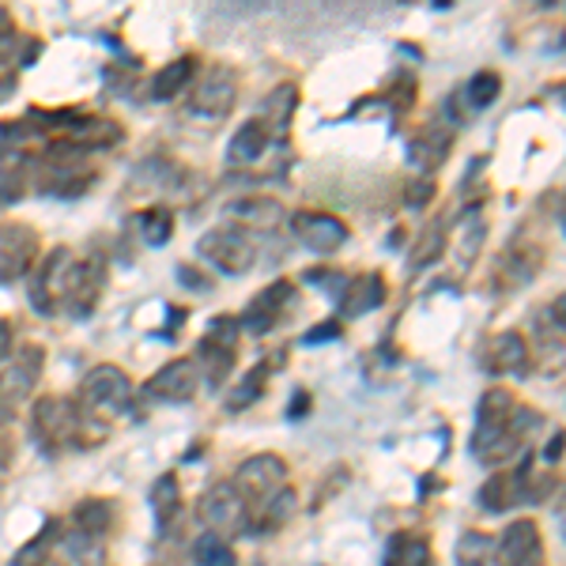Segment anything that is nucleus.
Segmentation results:
<instances>
[{
  "label": "nucleus",
  "instance_id": "nucleus-1",
  "mask_svg": "<svg viewBox=\"0 0 566 566\" xmlns=\"http://www.w3.org/2000/svg\"><path fill=\"white\" fill-rule=\"evenodd\" d=\"M533 423H541V416L517 408V400L506 389H488L480 400L476 431H472V458L483 464H502L525 450V438L533 434Z\"/></svg>",
  "mask_w": 566,
  "mask_h": 566
},
{
  "label": "nucleus",
  "instance_id": "nucleus-2",
  "mask_svg": "<svg viewBox=\"0 0 566 566\" xmlns=\"http://www.w3.org/2000/svg\"><path fill=\"white\" fill-rule=\"evenodd\" d=\"M31 438L42 453L57 458L65 450H80V446H95L106 438V423L80 408V400L69 397H42L31 412Z\"/></svg>",
  "mask_w": 566,
  "mask_h": 566
},
{
  "label": "nucleus",
  "instance_id": "nucleus-3",
  "mask_svg": "<svg viewBox=\"0 0 566 566\" xmlns=\"http://www.w3.org/2000/svg\"><path fill=\"white\" fill-rule=\"evenodd\" d=\"M197 250H200V258L212 264L216 272H223V276H242V272H250L253 264H258V242H253L250 231H242V227H234V223L208 231L205 239L197 242Z\"/></svg>",
  "mask_w": 566,
  "mask_h": 566
},
{
  "label": "nucleus",
  "instance_id": "nucleus-4",
  "mask_svg": "<svg viewBox=\"0 0 566 566\" xmlns=\"http://www.w3.org/2000/svg\"><path fill=\"white\" fill-rule=\"evenodd\" d=\"M231 488H234V495L245 502V510L253 514V510H261L280 488H287V464H283L276 453H258V458L239 464Z\"/></svg>",
  "mask_w": 566,
  "mask_h": 566
},
{
  "label": "nucleus",
  "instance_id": "nucleus-5",
  "mask_svg": "<svg viewBox=\"0 0 566 566\" xmlns=\"http://www.w3.org/2000/svg\"><path fill=\"white\" fill-rule=\"evenodd\" d=\"M239 322L234 317H219V322H212V328H208V336L197 344V374H205V381L212 389H219V381L231 378L234 370V352H239Z\"/></svg>",
  "mask_w": 566,
  "mask_h": 566
},
{
  "label": "nucleus",
  "instance_id": "nucleus-6",
  "mask_svg": "<svg viewBox=\"0 0 566 566\" xmlns=\"http://www.w3.org/2000/svg\"><path fill=\"white\" fill-rule=\"evenodd\" d=\"M197 517L205 522L208 533L219 536V541H231V536H242L245 528H250V510L234 495L231 483H212L197 502Z\"/></svg>",
  "mask_w": 566,
  "mask_h": 566
},
{
  "label": "nucleus",
  "instance_id": "nucleus-7",
  "mask_svg": "<svg viewBox=\"0 0 566 566\" xmlns=\"http://www.w3.org/2000/svg\"><path fill=\"white\" fill-rule=\"evenodd\" d=\"M42 363L45 352L39 344H23L12 359H4V367H0V416H12L23 400H31V392L42 378Z\"/></svg>",
  "mask_w": 566,
  "mask_h": 566
},
{
  "label": "nucleus",
  "instance_id": "nucleus-8",
  "mask_svg": "<svg viewBox=\"0 0 566 566\" xmlns=\"http://www.w3.org/2000/svg\"><path fill=\"white\" fill-rule=\"evenodd\" d=\"M129 400H133V386L122 367L103 363V367H95L84 381H80V408L91 416H98V412L122 416L125 408H129Z\"/></svg>",
  "mask_w": 566,
  "mask_h": 566
},
{
  "label": "nucleus",
  "instance_id": "nucleus-9",
  "mask_svg": "<svg viewBox=\"0 0 566 566\" xmlns=\"http://www.w3.org/2000/svg\"><path fill=\"white\" fill-rule=\"evenodd\" d=\"M234 103H239V80H234V72L212 69L193 87V95H189V114L205 117V122H223V117H231Z\"/></svg>",
  "mask_w": 566,
  "mask_h": 566
},
{
  "label": "nucleus",
  "instance_id": "nucleus-10",
  "mask_svg": "<svg viewBox=\"0 0 566 566\" xmlns=\"http://www.w3.org/2000/svg\"><path fill=\"white\" fill-rule=\"evenodd\" d=\"M103 287H106V264L103 261H98V258L72 261L61 310L72 314V317H87L91 310H95L98 295H103Z\"/></svg>",
  "mask_w": 566,
  "mask_h": 566
},
{
  "label": "nucleus",
  "instance_id": "nucleus-11",
  "mask_svg": "<svg viewBox=\"0 0 566 566\" xmlns=\"http://www.w3.org/2000/svg\"><path fill=\"white\" fill-rule=\"evenodd\" d=\"M72 261L76 258H72L69 250H50V258L42 261V269L31 276V306L39 310L42 317H53L61 310Z\"/></svg>",
  "mask_w": 566,
  "mask_h": 566
},
{
  "label": "nucleus",
  "instance_id": "nucleus-12",
  "mask_svg": "<svg viewBox=\"0 0 566 566\" xmlns=\"http://www.w3.org/2000/svg\"><path fill=\"white\" fill-rule=\"evenodd\" d=\"M34 258H39V234L27 223H0V283L27 276Z\"/></svg>",
  "mask_w": 566,
  "mask_h": 566
},
{
  "label": "nucleus",
  "instance_id": "nucleus-13",
  "mask_svg": "<svg viewBox=\"0 0 566 566\" xmlns=\"http://www.w3.org/2000/svg\"><path fill=\"white\" fill-rule=\"evenodd\" d=\"M495 559L499 566H541L544 559V541L541 528L528 517H517L502 528V536L495 541Z\"/></svg>",
  "mask_w": 566,
  "mask_h": 566
},
{
  "label": "nucleus",
  "instance_id": "nucleus-14",
  "mask_svg": "<svg viewBox=\"0 0 566 566\" xmlns=\"http://www.w3.org/2000/svg\"><path fill=\"white\" fill-rule=\"evenodd\" d=\"M291 303H295V287H291L287 280L269 283V287L253 295V303H250V310H245V314H242L239 328H245V333H250V336H264V333H272V328L280 325V317L291 310Z\"/></svg>",
  "mask_w": 566,
  "mask_h": 566
},
{
  "label": "nucleus",
  "instance_id": "nucleus-15",
  "mask_svg": "<svg viewBox=\"0 0 566 566\" xmlns=\"http://www.w3.org/2000/svg\"><path fill=\"white\" fill-rule=\"evenodd\" d=\"M197 386H200V374H197V363L193 359H175L167 363L159 374H151L148 392L151 400H167V405H186V400L197 397Z\"/></svg>",
  "mask_w": 566,
  "mask_h": 566
},
{
  "label": "nucleus",
  "instance_id": "nucleus-16",
  "mask_svg": "<svg viewBox=\"0 0 566 566\" xmlns=\"http://www.w3.org/2000/svg\"><path fill=\"white\" fill-rule=\"evenodd\" d=\"M291 227H295V234L303 239L306 250H314V253H333L348 242V227L325 212H298L291 219Z\"/></svg>",
  "mask_w": 566,
  "mask_h": 566
},
{
  "label": "nucleus",
  "instance_id": "nucleus-17",
  "mask_svg": "<svg viewBox=\"0 0 566 566\" xmlns=\"http://www.w3.org/2000/svg\"><path fill=\"white\" fill-rule=\"evenodd\" d=\"M386 280L378 276V272H363V276H352L348 283H340V314L344 317H363L370 314V310L386 306Z\"/></svg>",
  "mask_w": 566,
  "mask_h": 566
},
{
  "label": "nucleus",
  "instance_id": "nucleus-18",
  "mask_svg": "<svg viewBox=\"0 0 566 566\" xmlns=\"http://www.w3.org/2000/svg\"><path fill=\"white\" fill-rule=\"evenodd\" d=\"M227 216L234 219V227L242 231H276L283 223V205L276 197H239L227 205Z\"/></svg>",
  "mask_w": 566,
  "mask_h": 566
},
{
  "label": "nucleus",
  "instance_id": "nucleus-19",
  "mask_svg": "<svg viewBox=\"0 0 566 566\" xmlns=\"http://www.w3.org/2000/svg\"><path fill=\"white\" fill-rule=\"evenodd\" d=\"M42 566H103V547L84 533L53 536L50 552H45Z\"/></svg>",
  "mask_w": 566,
  "mask_h": 566
},
{
  "label": "nucleus",
  "instance_id": "nucleus-20",
  "mask_svg": "<svg viewBox=\"0 0 566 566\" xmlns=\"http://www.w3.org/2000/svg\"><path fill=\"white\" fill-rule=\"evenodd\" d=\"M488 370L495 374H525L528 370V344L522 333H499L483 355Z\"/></svg>",
  "mask_w": 566,
  "mask_h": 566
},
{
  "label": "nucleus",
  "instance_id": "nucleus-21",
  "mask_svg": "<svg viewBox=\"0 0 566 566\" xmlns=\"http://www.w3.org/2000/svg\"><path fill=\"white\" fill-rule=\"evenodd\" d=\"M525 480H528V461L517 472H499V476H491L488 483H483L480 502L488 510H495V514H502V510H510V506H517V502H522Z\"/></svg>",
  "mask_w": 566,
  "mask_h": 566
},
{
  "label": "nucleus",
  "instance_id": "nucleus-22",
  "mask_svg": "<svg viewBox=\"0 0 566 566\" xmlns=\"http://www.w3.org/2000/svg\"><path fill=\"white\" fill-rule=\"evenodd\" d=\"M269 140L272 136L261 129V122L242 125V129L231 136V144H227V163H231V167H250V163H258L264 155Z\"/></svg>",
  "mask_w": 566,
  "mask_h": 566
},
{
  "label": "nucleus",
  "instance_id": "nucleus-23",
  "mask_svg": "<svg viewBox=\"0 0 566 566\" xmlns=\"http://www.w3.org/2000/svg\"><path fill=\"white\" fill-rule=\"evenodd\" d=\"M193 72H197V57H178V61H170V65H163L159 76L151 80V98L155 103H170V98H178L181 91L189 87Z\"/></svg>",
  "mask_w": 566,
  "mask_h": 566
},
{
  "label": "nucleus",
  "instance_id": "nucleus-24",
  "mask_svg": "<svg viewBox=\"0 0 566 566\" xmlns=\"http://www.w3.org/2000/svg\"><path fill=\"white\" fill-rule=\"evenodd\" d=\"M72 522H76V533H84V536H91V541H98V536H106L109 528H114V502L84 499L76 510H72Z\"/></svg>",
  "mask_w": 566,
  "mask_h": 566
},
{
  "label": "nucleus",
  "instance_id": "nucleus-25",
  "mask_svg": "<svg viewBox=\"0 0 566 566\" xmlns=\"http://www.w3.org/2000/svg\"><path fill=\"white\" fill-rule=\"evenodd\" d=\"M381 566H431V544L419 533H397L386 547Z\"/></svg>",
  "mask_w": 566,
  "mask_h": 566
},
{
  "label": "nucleus",
  "instance_id": "nucleus-26",
  "mask_svg": "<svg viewBox=\"0 0 566 566\" xmlns=\"http://www.w3.org/2000/svg\"><path fill=\"white\" fill-rule=\"evenodd\" d=\"M295 87H276L269 98H264V106H261V129L269 133V136H280L283 129H287V122H291V114H295Z\"/></svg>",
  "mask_w": 566,
  "mask_h": 566
},
{
  "label": "nucleus",
  "instance_id": "nucleus-27",
  "mask_svg": "<svg viewBox=\"0 0 566 566\" xmlns=\"http://www.w3.org/2000/svg\"><path fill=\"white\" fill-rule=\"evenodd\" d=\"M151 510H155V522H159V528H170V525L178 522V514H181V488H178L175 472H167V476L155 480Z\"/></svg>",
  "mask_w": 566,
  "mask_h": 566
},
{
  "label": "nucleus",
  "instance_id": "nucleus-28",
  "mask_svg": "<svg viewBox=\"0 0 566 566\" xmlns=\"http://www.w3.org/2000/svg\"><path fill=\"white\" fill-rule=\"evenodd\" d=\"M295 502H298V499H295V491H291V488H280L276 495L264 502L261 510H253V514H250V517H258V522H253V528H258V533L280 528L291 514H295Z\"/></svg>",
  "mask_w": 566,
  "mask_h": 566
},
{
  "label": "nucleus",
  "instance_id": "nucleus-29",
  "mask_svg": "<svg viewBox=\"0 0 566 566\" xmlns=\"http://www.w3.org/2000/svg\"><path fill=\"white\" fill-rule=\"evenodd\" d=\"M458 566H499L495 559V541L488 533H464L458 541Z\"/></svg>",
  "mask_w": 566,
  "mask_h": 566
},
{
  "label": "nucleus",
  "instance_id": "nucleus-30",
  "mask_svg": "<svg viewBox=\"0 0 566 566\" xmlns=\"http://www.w3.org/2000/svg\"><path fill=\"white\" fill-rule=\"evenodd\" d=\"M412 163L419 170H434L442 167L446 151H450V133H423L419 140H412Z\"/></svg>",
  "mask_w": 566,
  "mask_h": 566
},
{
  "label": "nucleus",
  "instance_id": "nucleus-31",
  "mask_svg": "<svg viewBox=\"0 0 566 566\" xmlns=\"http://www.w3.org/2000/svg\"><path fill=\"white\" fill-rule=\"evenodd\" d=\"M193 559H197V566H239V555H234V547L227 544V541H219V536H212V533L197 536Z\"/></svg>",
  "mask_w": 566,
  "mask_h": 566
},
{
  "label": "nucleus",
  "instance_id": "nucleus-32",
  "mask_svg": "<svg viewBox=\"0 0 566 566\" xmlns=\"http://www.w3.org/2000/svg\"><path fill=\"white\" fill-rule=\"evenodd\" d=\"M499 91H502L499 72L483 69V72H476V76L469 80V84H464V103H469L472 109H488L499 98Z\"/></svg>",
  "mask_w": 566,
  "mask_h": 566
},
{
  "label": "nucleus",
  "instance_id": "nucleus-33",
  "mask_svg": "<svg viewBox=\"0 0 566 566\" xmlns=\"http://www.w3.org/2000/svg\"><path fill=\"white\" fill-rule=\"evenodd\" d=\"M140 234L148 245H163L175 234V216H170L167 208H151V212L140 216Z\"/></svg>",
  "mask_w": 566,
  "mask_h": 566
},
{
  "label": "nucleus",
  "instance_id": "nucleus-34",
  "mask_svg": "<svg viewBox=\"0 0 566 566\" xmlns=\"http://www.w3.org/2000/svg\"><path fill=\"white\" fill-rule=\"evenodd\" d=\"M536 333H541L544 344H555V348L563 344V295L536 310Z\"/></svg>",
  "mask_w": 566,
  "mask_h": 566
},
{
  "label": "nucleus",
  "instance_id": "nucleus-35",
  "mask_svg": "<svg viewBox=\"0 0 566 566\" xmlns=\"http://www.w3.org/2000/svg\"><path fill=\"white\" fill-rule=\"evenodd\" d=\"M264 381H269V367H253L250 378H245L242 386L231 392V400H227V408H231V412H242V408L258 405L261 392H264Z\"/></svg>",
  "mask_w": 566,
  "mask_h": 566
},
{
  "label": "nucleus",
  "instance_id": "nucleus-36",
  "mask_svg": "<svg viewBox=\"0 0 566 566\" xmlns=\"http://www.w3.org/2000/svg\"><path fill=\"white\" fill-rule=\"evenodd\" d=\"M23 186H27L23 167L4 170V175H0V205H15V200H23V193H27Z\"/></svg>",
  "mask_w": 566,
  "mask_h": 566
},
{
  "label": "nucleus",
  "instance_id": "nucleus-37",
  "mask_svg": "<svg viewBox=\"0 0 566 566\" xmlns=\"http://www.w3.org/2000/svg\"><path fill=\"white\" fill-rule=\"evenodd\" d=\"M442 227H434V231H427L423 234V242H419V253L412 258V264L416 269H423V264H431V261H438V253H442Z\"/></svg>",
  "mask_w": 566,
  "mask_h": 566
},
{
  "label": "nucleus",
  "instance_id": "nucleus-38",
  "mask_svg": "<svg viewBox=\"0 0 566 566\" xmlns=\"http://www.w3.org/2000/svg\"><path fill=\"white\" fill-rule=\"evenodd\" d=\"M12 42H15V23H12V15H8V8H0V61L8 57Z\"/></svg>",
  "mask_w": 566,
  "mask_h": 566
},
{
  "label": "nucleus",
  "instance_id": "nucleus-39",
  "mask_svg": "<svg viewBox=\"0 0 566 566\" xmlns=\"http://www.w3.org/2000/svg\"><path fill=\"white\" fill-rule=\"evenodd\" d=\"M559 453H563V431H555V434H552V442L544 446V461H547V464H559V461H563Z\"/></svg>",
  "mask_w": 566,
  "mask_h": 566
},
{
  "label": "nucleus",
  "instance_id": "nucleus-40",
  "mask_svg": "<svg viewBox=\"0 0 566 566\" xmlns=\"http://www.w3.org/2000/svg\"><path fill=\"white\" fill-rule=\"evenodd\" d=\"M427 197H434V186H427V181H416V186L412 189H408V205H423V200Z\"/></svg>",
  "mask_w": 566,
  "mask_h": 566
},
{
  "label": "nucleus",
  "instance_id": "nucleus-41",
  "mask_svg": "<svg viewBox=\"0 0 566 566\" xmlns=\"http://www.w3.org/2000/svg\"><path fill=\"white\" fill-rule=\"evenodd\" d=\"M8 355H12V325L0 322V367H4Z\"/></svg>",
  "mask_w": 566,
  "mask_h": 566
},
{
  "label": "nucleus",
  "instance_id": "nucleus-42",
  "mask_svg": "<svg viewBox=\"0 0 566 566\" xmlns=\"http://www.w3.org/2000/svg\"><path fill=\"white\" fill-rule=\"evenodd\" d=\"M333 333H340V325H317L314 333L306 336L310 344H325V340H333Z\"/></svg>",
  "mask_w": 566,
  "mask_h": 566
},
{
  "label": "nucleus",
  "instance_id": "nucleus-43",
  "mask_svg": "<svg viewBox=\"0 0 566 566\" xmlns=\"http://www.w3.org/2000/svg\"><path fill=\"white\" fill-rule=\"evenodd\" d=\"M295 397H298V400H295V405H291V412H287L291 419H298V416H303L306 408H310V397H306V392H295Z\"/></svg>",
  "mask_w": 566,
  "mask_h": 566
},
{
  "label": "nucleus",
  "instance_id": "nucleus-44",
  "mask_svg": "<svg viewBox=\"0 0 566 566\" xmlns=\"http://www.w3.org/2000/svg\"><path fill=\"white\" fill-rule=\"evenodd\" d=\"M8 91H12V76H4V72H0V103L8 98Z\"/></svg>",
  "mask_w": 566,
  "mask_h": 566
}]
</instances>
